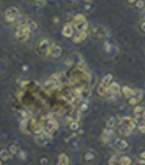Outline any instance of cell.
Here are the masks:
<instances>
[{
	"label": "cell",
	"mask_w": 145,
	"mask_h": 165,
	"mask_svg": "<svg viewBox=\"0 0 145 165\" xmlns=\"http://www.w3.org/2000/svg\"><path fill=\"white\" fill-rule=\"evenodd\" d=\"M52 45H53V42L50 38H46V37L40 38L37 42V45H36V53L40 57H46V56H49V49Z\"/></svg>",
	"instance_id": "6da1fadb"
},
{
	"label": "cell",
	"mask_w": 145,
	"mask_h": 165,
	"mask_svg": "<svg viewBox=\"0 0 145 165\" xmlns=\"http://www.w3.org/2000/svg\"><path fill=\"white\" fill-rule=\"evenodd\" d=\"M45 131V127H44V122L41 120H37L36 118H29V127H28V135H33L37 136L42 134Z\"/></svg>",
	"instance_id": "7a4b0ae2"
},
{
	"label": "cell",
	"mask_w": 145,
	"mask_h": 165,
	"mask_svg": "<svg viewBox=\"0 0 145 165\" xmlns=\"http://www.w3.org/2000/svg\"><path fill=\"white\" fill-rule=\"evenodd\" d=\"M72 24H74V28L77 32H88V23L85 17V15L78 13L72 16Z\"/></svg>",
	"instance_id": "3957f363"
},
{
	"label": "cell",
	"mask_w": 145,
	"mask_h": 165,
	"mask_svg": "<svg viewBox=\"0 0 145 165\" xmlns=\"http://www.w3.org/2000/svg\"><path fill=\"white\" fill-rule=\"evenodd\" d=\"M20 17H21V13L17 7H9L4 12V20L7 24H15Z\"/></svg>",
	"instance_id": "277c9868"
},
{
	"label": "cell",
	"mask_w": 145,
	"mask_h": 165,
	"mask_svg": "<svg viewBox=\"0 0 145 165\" xmlns=\"http://www.w3.org/2000/svg\"><path fill=\"white\" fill-rule=\"evenodd\" d=\"M90 33H91V37L94 38V40H102V38L108 37V35H110V32L105 29L104 26H102V25L92 26Z\"/></svg>",
	"instance_id": "5b68a950"
},
{
	"label": "cell",
	"mask_w": 145,
	"mask_h": 165,
	"mask_svg": "<svg viewBox=\"0 0 145 165\" xmlns=\"http://www.w3.org/2000/svg\"><path fill=\"white\" fill-rule=\"evenodd\" d=\"M30 33L32 31L29 29V26H24V28H17L15 32V38L17 41L20 42H26L28 40H29V37H30Z\"/></svg>",
	"instance_id": "8992f818"
},
{
	"label": "cell",
	"mask_w": 145,
	"mask_h": 165,
	"mask_svg": "<svg viewBox=\"0 0 145 165\" xmlns=\"http://www.w3.org/2000/svg\"><path fill=\"white\" fill-rule=\"evenodd\" d=\"M52 139H53V134H50V132H48V131H44L42 134L36 136V143L40 147H45L52 141Z\"/></svg>",
	"instance_id": "52a82bcc"
},
{
	"label": "cell",
	"mask_w": 145,
	"mask_h": 165,
	"mask_svg": "<svg viewBox=\"0 0 145 165\" xmlns=\"http://www.w3.org/2000/svg\"><path fill=\"white\" fill-rule=\"evenodd\" d=\"M61 33H62V36L66 37V38H72V36L75 35L74 24H72L71 21H66V23L63 24V26H62V31H61Z\"/></svg>",
	"instance_id": "ba28073f"
},
{
	"label": "cell",
	"mask_w": 145,
	"mask_h": 165,
	"mask_svg": "<svg viewBox=\"0 0 145 165\" xmlns=\"http://www.w3.org/2000/svg\"><path fill=\"white\" fill-rule=\"evenodd\" d=\"M44 122V127H45V131H48V132H50V134H53V132H55L58 130V122L55 119H53V118H48V119H45V120H42Z\"/></svg>",
	"instance_id": "9c48e42d"
},
{
	"label": "cell",
	"mask_w": 145,
	"mask_h": 165,
	"mask_svg": "<svg viewBox=\"0 0 145 165\" xmlns=\"http://www.w3.org/2000/svg\"><path fill=\"white\" fill-rule=\"evenodd\" d=\"M96 158H98L96 153L94 151H91V149L83 152V155H82V160H83V163H86V164H94L96 161Z\"/></svg>",
	"instance_id": "30bf717a"
},
{
	"label": "cell",
	"mask_w": 145,
	"mask_h": 165,
	"mask_svg": "<svg viewBox=\"0 0 145 165\" xmlns=\"http://www.w3.org/2000/svg\"><path fill=\"white\" fill-rule=\"evenodd\" d=\"M114 148L116 151H120V152H123V151H127L128 148H129V143H128L125 139H115V141H114Z\"/></svg>",
	"instance_id": "8fae6325"
},
{
	"label": "cell",
	"mask_w": 145,
	"mask_h": 165,
	"mask_svg": "<svg viewBox=\"0 0 145 165\" xmlns=\"http://www.w3.org/2000/svg\"><path fill=\"white\" fill-rule=\"evenodd\" d=\"M61 56H62V48L59 45H57V44H53L49 49V57L53 58V59H57Z\"/></svg>",
	"instance_id": "7c38bea8"
},
{
	"label": "cell",
	"mask_w": 145,
	"mask_h": 165,
	"mask_svg": "<svg viewBox=\"0 0 145 165\" xmlns=\"http://www.w3.org/2000/svg\"><path fill=\"white\" fill-rule=\"evenodd\" d=\"M112 137H114L112 128L105 127V130L102 132V135H100V140H102V143H104V144H107V143H110L111 140H112Z\"/></svg>",
	"instance_id": "4fadbf2b"
},
{
	"label": "cell",
	"mask_w": 145,
	"mask_h": 165,
	"mask_svg": "<svg viewBox=\"0 0 145 165\" xmlns=\"http://www.w3.org/2000/svg\"><path fill=\"white\" fill-rule=\"evenodd\" d=\"M108 94H114V95H120L121 94V86L118 82H112L108 86Z\"/></svg>",
	"instance_id": "5bb4252c"
},
{
	"label": "cell",
	"mask_w": 145,
	"mask_h": 165,
	"mask_svg": "<svg viewBox=\"0 0 145 165\" xmlns=\"http://www.w3.org/2000/svg\"><path fill=\"white\" fill-rule=\"evenodd\" d=\"M88 99H82V101L79 102V104H78V111H79L81 114H86L88 111Z\"/></svg>",
	"instance_id": "9a60e30c"
},
{
	"label": "cell",
	"mask_w": 145,
	"mask_h": 165,
	"mask_svg": "<svg viewBox=\"0 0 145 165\" xmlns=\"http://www.w3.org/2000/svg\"><path fill=\"white\" fill-rule=\"evenodd\" d=\"M87 37V32H77V35L72 36V42L79 44Z\"/></svg>",
	"instance_id": "2e32d148"
},
{
	"label": "cell",
	"mask_w": 145,
	"mask_h": 165,
	"mask_svg": "<svg viewBox=\"0 0 145 165\" xmlns=\"http://www.w3.org/2000/svg\"><path fill=\"white\" fill-rule=\"evenodd\" d=\"M133 92H135V90H133L132 87H129V86H123L121 87V94L125 99H129L133 95Z\"/></svg>",
	"instance_id": "e0dca14e"
},
{
	"label": "cell",
	"mask_w": 145,
	"mask_h": 165,
	"mask_svg": "<svg viewBox=\"0 0 145 165\" xmlns=\"http://www.w3.org/2000/svg\"><path fill=\"white\" fill-rule=\"evenodd\" d=\"M118 132L120 136H129L132 134V130L127 125H123V124H119V128H118Z\"/></svg>",
	"instance_id": "ac0fdd59"
},
{
	"label": "cell",
	"mask_w": 145,
	"mask_h": 165,
	"mask_svg": "<svg viewBox=\"0 0 145 165\" xmlns=\"http://www.w3.org/2000/svg\"><path fill=\"white\" fill-rule=\"evenodd\" d=\"M144 107H141V106H135V108H133V116H135V119H136V122H138V120L141 119V116H143V114H144Z\"/></svg>",
	"instance_id": "d6986e66"
},
{
	"label": "cell",
	"mask_w": 145,
	"mask_h": 165,
	"mask_svg": "<svg viewBox=\"0 0 145 165\" xmlns=\"http://www.w3.org/2000/svg\"><path fill=\"white\" fill-rule=\"evenodd\" d=\"M114 82V75L111 74V73H108V74H105L103 78H102V81H100V83H102L103 86H105V87H108L111 83Z\"/></svg>",
	"instance_id": "ffe728a7"
},
{
	"label": "cell",
	"mask_w": 145,
	"mask_h": 165,
	"mask_svg": "<svg viewBox=\"0 0 145 165\" xmlns=\"http://www.w3.org/2000/svg\"><path fill=\"white\" fill-rule=\"evenodd\" d=\"M11 157H12V155H11L8 148H3V149H0V158H2L3 161H8Z\"/></svg>",
	"instance_id": "44dd1931"
},
{
	"label": "cell",
	"mask_w": 145,
	"mask_h": 165,
	"mask_svg": "<svg viewBox=\"0 0 145 165\" xmlns=\"http://www.w3.org/2000/svg\"><path fill=\"white\" fill-rule=\"evenodd\" d=\"M58 164L59 165H68V164H70V158H69V156L66 155L65 152L59 153V156H58Z\"/></svg>",
	"instance_id": "7402d4cb"
},
{
	"label": "cell",
	"mask_w": 145,
	"mask_h": 165,
	"mask_svg": "<svg viewBox=\"0 0 145 165\" xmlns=\"http://www.w3.org/2000/svg\"><path fill=\"white\" fill-rule=\"evenodd\" d=\"M28 127H29V118L21 119L20 120V131L24 132V134H28Z\"/></svg>",
	"instance_id": "603a6c76"
},
{
	"label": "cell",
	"mask_w": 145,
	"mask_h": 165,
	"mask_svg": "<svg viewBox=\"0 0 145 165\" xmlns=\"http://www.w3.org/2000/svg\"><path fill=\"white\" fill-rule=\"evenodd\" d=\"M118 118H115V116H111V118H108V120H107V122H105V127H107V128H115L116 127V125H118Z\"/></svg>",
	"instance_id": "cb8c5ba5"
},
{
	"label": "cell",
	"mask_w": 145,
	"mask_h": 165,
	"mask_svg": "<svg viewBox=\"0 0 145 165\" xmlns=\"http://www.w3.org/2000/svg\"><path fill=\"white\" fill-rule=\"evenodd\" d=\"M96 92H98L99 97H107L108 95V87H105V86H103L102 83H100L98 86V89H96Z\"/></svg>",
	"instance_id": "d4e9b609"
},
{
	"label": "cell",
	"mask_w": 145,
	"mask_h": 165,
	"mask_svg": "<svg viewBox=\"0 0 145 165\" xmlns=\"http://www.w3.org/2000/svg\"><path fill=\"white\" fill-rule=\"evenodd\" d=\"M69 128H70V131H72V132L79 131V120H77V119L70 120V122H69Z\"/></svg>",
	"instance_id": "484cf974"
},
{
	"label": "cell",
	"mask_w": 145,
	"mask_h": 165,
	"mask_svg": "<svg viewBox=\"0 0 145 165\" xmlns=\"http://www.w3.org/2000/svg\"><path fill=\"white\" fill-rule=\"evenodd\" d=\"M119 164H121V165H131L132 164V158L129 156H127V155H120Z\"/></svg>",
	"instance_id": "4316f807"
},
{
	"label": "cell",
	"mask_w": 145,
	"mask_h": 165,
	"mask_svg": "<svg viewBox=\"0 0 145 165\" xmlns=\"http://www.w3.org/2000/svg\"><path fill=\"white\" fill-rule=\"evenodd\" d=\"M133 8L136 11H144L145 9V2L144 0H136V3L133 4Z\"/></svg>",
	"instance_id": "83f0119b"
},
{
	"label": "cell",
	"mask_w": 145,
	"mask_h": 165,
	"mask_svg": "<svg viewBox=\"0 0 145 165\" xmlns=\"http://www.w3.org/2000/svg\"><path fill=\"white\" fill-rule=\"evenodd\" d=\"M8 149H9V152H11V155H17V152L20 151V148H19V144L17 143H13V144H11L9 147H8Z\"/></svg>",
	"instance_id": "f1b7e54d"
},
{
	"label": "cell",
	"mask_w": 145,
	"mask_h": 165,
	"mask_svg": "<svg viewBox=\"0 0 145 165\" xmlns=\"http://www.w3.org/2000/svg\"><path fill=\"white\" fill-rule=\"evenodd\" d=\"M133 97H135L137 101H143V97H144V91L143 90H140V89H137V90H135V92H133Z\"/></svg>",
	"instance_id": "f546056e"
},
{
	"label": "cell",
	"mask_w": 145,
	"mask_h": 165,
	"mask_svg": "<svg viewBox=\"0 0 145 165\" xmlns=\"http://www.w3.org/2000/svg\"><path fill=\"white\" fill-rule=\"evenodd\" d=\"M127 102H128V104H129V106H133V107L137 106V104L140 103V101H137V99H136L135 97H133V95H132L129 99H127Z\"/></svg>",
	"instance_id": "4dcf8cb0"
},
{
	"label": "cell",
	"mask_w": 145,
	"mask_h": 165,
	"mask_svg": "<svg viewBox=\"0 0 145 165\" xmlns=\"http://www.w3.org/2000/svg\"><path fill=\"white\" fill-rule=\"evenodd\" d=\"M119 157H120V155H118V153H116V155H114V156H112V157H111L110 160H108V164H110V165L119 164Z\"/></svg>",
	"instance_id": "1f68e13d"
},
{
	"label": "cell",
	"mask_w": 145,
	"mask_h": 165,
	"mask_svg": "<svg viewBox=\"0 0 145 165\" xmlns=\"http://www.w3.org/2000/svg\"><path fill=\"white\" fill-rule=\"evenodd\" d=\"M137 31L140 32V33H143V35H145V20H141L140 23H138V25H137Z\"/></svg>",
	"instance_id": "d6a6232c"
},
{
	"label": "cell",
	"mask_w": 145,
	"mask_h": 165,
	"mask_svg": "<svg viewBox=\"0 0 145 165\" xmlns=\"http://www.w3.org/2000/svg\"><path fill=\"white\" fill-rule=\"evenodd\" d=\"M28 26H29V29L33 32V31L37 29V23H36V21H33V20H30V19H28Z\"/></svg>",
	"instance_id": "836d02e7"
},
{
	"label": "cell",
	"mask_w": 145,
	"mask_h": 165,
	"mask_svg": "<svg viewBox=\"0 0 145 165\" xmlns=\"http://www.w3.org/2000/svg\"><path fill=\"white\" fill-rule=\"evenodd\" d=\"M33 3H35L37 7H45L46 5V0H32Z\"/></svg>",
	"instance_id": "e575fe53"
},
{
	"label": "cell",
	"mask_w": 145,
	"mask_h": 165,
	"mask_svg": "<svg viewBox=\"0 0 145 165\" xmlns=\"http://www.w3.org/2000/svg\"><path fill=\"white\" fill-rule=\"evenodd\" d=\"M17 156H19L20 160H25V158H26V153H25V151L20 149V151L17 152Z\"/></svg>",
	"instance_id": "d590c367"
},
{
	"label": "cell",
	"mask_w": 145,
	"mask_h": 165,
	"mask_svg": "<svg viewBox=\"0 0 145 165\" xmlns=\"http://www.w3.org/2000/svg\"><path fill=\"white\" fill-rule=\"evenodd\" d=\"M137 130L138 132H141V134H145V123H140L137 125Z\"/></svg>",
	"instance_id": "8d00e7d4"
},
{
	"label": "cell",
	"mask_w": 145,
	"mask_h": 165,
	"mask_svg": "<svg viewBox=\"0 0 145 165\" xmlns=\"http://www.w3.org/2000/svg\"><path fill=\"white\" fill-rule=\"evenodd\" d=\"M40 164H42V165L49 164V158H48V157H41V158H40Z\"/></svg>",
	"instance_id": "74e56055"
},
{
	"label": "cell",
	"mask_w": 145,
	"mask_h": 165,
	"mask_svg": "<svg viewBox=\"0 0 145 165\" xmlns=\"http://www.w3.org/2000/svg\"><path fill=\"white\" fill-rule=\"evenodd\" d=\"M66 2V4L68 5H74V4H77V0H65Z\"/></svg>",
	"instance_id": "f35d334b"
},
{
	"label": "cell",
	"mask_w": 145,
	"mask_h": 165,
	"mask_svg": "<svg viewBox=\"0 0 145 165\" xmlns=\"http://www.w3.org/2000/svg\"><path fill=\"white\" fill-rule=\"evenodd\" d=\"M83 9H85V11H90L91 9V4L90 3H86L85 5H83Z\"/></svg>",
	"instance_id": "ab89813d"
},
{
	"label": "cell",
	"mask_w": 145,
	"mask_h": 165,
	"mask_svg": "<svg viewBox=\"0 0 145 165\" xmlns=\"http://www.w3.org/2000/svg\"><path fill=\"white\" fill-rule=\"evenodd\" d=\"M53 23H54L55 25L59 24V23H61V19H59V17H57V16H54V17H53Z\"/></svg>",
	"instance_id": "60d3db41"
},
{
	"label": "cell",
	"mask_w": 145,
	"mask_h": 165,
	"mask_svg": "<svg viewBox=\"0 0 145 165\" xmlns=\"http://www.w3.org/2000/svg\"><path fill=\"white\" fill-rule=\"evenodd\" d=\"M140 123H145V110H144V114H143V116H141V119L138 120Z\"/></svg>",
	"instance_id": "b9f144b4"
},
{
	"label": "cell",
	"mask_w": 145,
	"mask_h": 165,
	"mask_svg": "<svg viewBox=\"0 0 145 165\" xmlns=\"http://www.w3.org/2000/svg\"><path fill=\"white\" fill-rule=\"evenodd\" d=\"M140 158H144V160H145V151H143V152L140 153Z\"/></svg>",
	"instance_id": "7bdbcfd3"
},
{
	"label": "cell",
	"mask_w": 145,
	"mask_h": 165,
	"mask_svg": "<svg viewBox=\"0 0 145 165\" xmlns=\"http://www.w3.org/2000/svg\"><path fill=\"white\" fill-rule=\"evenodd\" d=\"M138 164H143V165H145V160H144V158H138Z\"/></svg>",
	"instance_id": "ee69618b"
},
{
	"label": "cell",
	"mask_w": 145,
	"mask_h": 165,
	"mask_svg": "<svg viewBox=\"0 0 145 165\" xmlns=\"http://www.w3.org/2000/svg\"><path fill=\"white\" fill-rule=\"evenodd\" d=\"M127 2H128V3H129L131 5H133V4H135V3H136V0H127Z\"/></svg>",
	"instance_id": "f6af8a7d"
},
{
	"label": "cell",
	"mask_w": 145,
	"mask_h": 165,
	"mask_svg": "<svg viewBox=\"0 0 145 165\" xmlns=\"http://www.w3.org/2000/svg\"><path fill=\"white\" fill-rule=\"evenodd\" d=\"M28 70V66H23V71H26Z\"/></svg>",
	"instance_id": "bcb514c9"
},
{
	"label": "cell",
	"mask_w": 145,
	"mask_h": 165,
	"mask_svg": "<svg viewBox=\"0 0 145 165\" xmlns=\"http://www.w3.org/2000/svg\"><path fill=\"white\" fill-rule=\"evenodd\" d=\"M85 2H86V3H91V2H92V0H85Z\"/></svg>",
	"instance_id": "7dc6e473"
},
{
	"label": "cell",
	"mask_w": 145,
	"mask_h": 165,
	"mask_svg": "<svg viewBox=\"0 0 145 165\" xmlns=\"http://www.w3.org/2000/svg\"><path fill=\"white\" fill-rule=\"evenodd\" d=\"M143 20H145V13H144V16H143Z\"/></svg>",
	"instance_id": "c3c4849f"
},
{
	"label": "cell",
	"mask_w": 145,
	"mask_h": 165,
	"mask_svg": "<svg viewBox=\"0 0 145 165\" xmlns=\"http://www.w3.org/2000/svg\"><path fill=\"white\" fill-rule=\"evenodd\" d=\"M2 161H3V160H2V158H0V164H2Z\"/></svg>",
	"instance_id": "681fc988"
}]
</instances>
